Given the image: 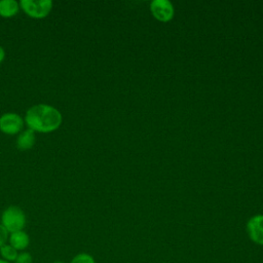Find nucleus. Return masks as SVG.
<instances>
[{
    "label": "nucleus",
    "mask_w": 263,
    "mask_h": 263,
    "mask_svg": "<svg viewBox=\"0 0 263 263\" xmlns=\"http://www.w3.org/2000/svg\"><path fill=\"white\" fill-rule=\"evenodd\" d=\"M36 142V134L34 130L30 128L23 129L18 135L16 139V147L22 151H27L33 148Z\"/></svg>",
    "instance_id": "7"
},
{
    "label": "nucleus",
    "mask_w": 263,
    "mask_h": 263,
    "mask_svg": "<svg viewBox=\"0 0 263 263\" xmlns=\"http://www.w3.org/2000/svg\"><path fill=\"white\" fill-rule=\"evenodd\" d=\"M8 241L11 247H13L16 251H24L28 248L30 243V237L27 232L24 230H20L16 232H12L8 236Z\"/></svg>",
    "instance_id": "8"
},
{
    "label": "nucleus",
    "mask_w": 263,
    "mask_h": 263,
    "mask_svg": "<svg viewBox=\"0 0 263 263\" xmlns=\"http://www.w3.org/2000/svg\"><path fill=\"white\" fill-rule=\"evenodd\" d=\"M24 118L15 112H6L0 116V132L5 135H18L24 129Z\"/></svg>",
    "instance_id": "4"
},
{
    "label": "nucleus",
    "mask_w": 263,
    "mask_h": 263,
    "mask_svg": "<svg viewBox=\"0 0 263 263\" xmlns=\"http://www.w3.org/2000/svg\"><path fill=\"white\" fill-rule=\"evenodd\" d=\"M20 7L28 16L41 20L50 13L53 2L51 0H21Z\"/></svg>",
    "instance_id": "3"
},
{
    "label": "nucleus",
    "mask_w": 263,
    "mask_h": 263,
    "mask_svg": "<svg viewBox=\"0 0 263 263\" xmlns=\"http://www.w3.org/2000/svg\"><path fill=\"white\" fill-rule=\"evenodd\" d=\"M8 240V231L0 223V247L4 246Z\"/></svg>",
    "instance_id": "13"
},
{
    "label": "nucleus",
    "mask_w": 263,
    "mask_h": 263,
    "mask_svg": "<svg viewBox=\"0 0 263 263\" xmlns=\"http://www.w3.org/2000/svg\"><path fill=\"white\" fill-rule=\"evenodd\" d=\"M26 222L27 219L24 211L16 205H10L2 212L1 224L8 233L23 230L26 226Z\"/></svg>",
    "instance_id": "2"
},
{
    "label": "nucleus",
    "mask_w": 263,
    "mask_h": 263,
    "mask_svg": "<svg viewBox=\"0 0 263 263\" xmlns=\"http://www.w3.org/2000/svg\"><path fill=\"white\" fill-rule=\"evenodd\" d=\"M14 263H33V258L30 253L22 252V253H18Z\"/></svg>",
    "instance_id": "12"
},
{
    "label": "nucleus",
    "mask_w": 263,
    "mask_h": 263,
    "mask_svg": "<svg viewBox=\"0 0 263 263\" xmlns=\"http://www.w3.org/2000/svg\"><path fill=\"white\" fill-rule=\"evenodd\" d=\"M151 11L153 15L161 22L170 21L174 14V9L171 2L165 0L153 1L151 3Z\"/></svg>",
    "instance_id": "6"
},
{
    "label": "nucleus",
    "mask_w": 263,
    "mask_h": 263,
    "mask_svg": "<svg viewBox=\"0 0 263 263\" xmlns=\"http://www.w3.org/2000/svg\"><path fill=\"white\" fill-rule=\"evenodd\" d=\"M0 263H10V262H7V261H5L3 259H0Z\"/></svg>",
    "instance_id": "15"
},
{
    "label": "nucleus",
    "mask_w": 263,
    "mask_h": 263,
    "mask_svg": "<svg viewBox=\"0 0 263 263\" xmlns=\"http://www.w3.org/2000/svg\"><path fill=\"white\" fill-rule=\"evenodd\" d=\"M247 232L254 243L263 246V215L254 216L248 221Z\"/></svg>",
    "instance_id": "5"
},
{
    "label": "nucleus",
    "mask_w": 263,
    "mask_h": 263,
    "mask_svg": "<svg viewBox=\"0 0 263 263\" xmlns=\"http://www.w3.org/2000/svg\"><path fill=\"white\" fill-rule=\"evenodd\" d=\"M0 255L3 260L7 262H12V261H15L18 253L9 243H5L4 246L0 247Z\"/></svg>",
    "instance_id": "10"
},
{
    "label": "nucleus",
    "mask_w": 263,
    "mask_h": 263,
    "mask_svg": "<svg viewBox=\"0 0 263 263\" xmlns=\"http://www.w3.org/2000/svg\"><path fill=\"white\" fill-rule=\"evenodd\" d=\"M24 120L27 127L35 133L48 134L61 126L63 115L55 107L40 103L31 106L27 110Z\"/></svg>",
    "instance_id": "1"
},
{
    "label": "nucleus",
    "mask_w": 263,
    "mask_h": 263,
    "mask_svg": "<svg viewBox=\"0 0 263 263\" xmlns=\"http://www.w3.org/2000/svg\"><path fill=\"white\" fill-rule=\"evenodd\" d=\"M5 49L0 45V64L4 61V59H5Z\"/></svg>",
    "instance_id": "14"
},
{
    "label": "nucleus",
    "mask_w": 263,
    "mask_h": 263,
    "mask_svg": "<svg viewBox=\"0 0 263 263\" xmlns=\"http://www.w3.org/2000/svg\"><path fill=\"white\" fill-rule=\"evenodd\" d=\"M70 263H96L93 257L87 253H79L73 259Z\"/></svg>",
    "instance_id": "11"
},
{
    "label": "nucleus",
    "mask_w": 263,
    "mask_h": 263,
    "mask_svg": "<svg viewBox=\"0 0 263 263\" xmlns=\"http://www.w3.org/2000/svg\"><path fill=\"white\" fill-rule=\"evenodd\" d=\"M52 263H63V262H61V261H54V262H52Z\"/></svg>",
    "instance_id": "16"
},
{
    "label": "nucleus",
    "mask_w": 263,
    "mask_h": 263,
    "mask_svg": "<svg viewBox=\"0 0 263 263\" xmlns=\"http://www.w3.org/2000/svg\"><path fill=\"white\" fill-rule=\"evenodd\" d=\"M20 2L15 0H0V16L12 17L20 11Z\"/></svg>",
    "instance_id": "9"
}]
</instances>
